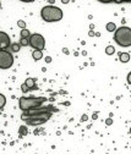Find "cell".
I'll return each mask as SVG.
<instances>
[{"mask_svg":"<svg viewBox=\"0 0 131 154\" xmlns=\"http://www.w3.org/2000/svg\"><path fill=\"white\" fill-rule=\"evenodd\" d=\"M113 39L119 47H123V48L131 47V28L126 26L116 28Z\"/></svg>","mask_w":131,"mask_h":154,"instance_id":"cell-3","label":"cell"},{"mask_svg":"<svg viewBox=\"0 0 131 154\" xmlns=\"http://www.w3.org/2000/svg\"><path fill=\"white\" fill-rule=\"evenodd\" d=\"M32 56L34 60H41L43 58V54H42V50H33L32 53Z\"/></svg>","mask_w":131,"mask_h":154,"instance_id":"cell-10","label":"cell"},{"mask_svg":"<svg viewBox=\"0 0 131 154\" xmlns=\"http://www.w3.org/2000/svg\"><path fill=\"white\" fill-rule=\"evenodd\" d=\"M107 124H108V125L112 124V119H108V120H107Z\"/></svg>","mask_w":131,"mask_h":154,"instance_id":"cell-24","label":"cell"},{"mask_svg":"<svg viewBox=\"0 0 131 154\" xmlns=\"http://www.w3.org/2000/svg\"><path fill=\"white\" fill-rule=\"evenodd\" d=\"M25 85L28 87L29 91H34V89L38 88L37 85H36V78H27V80L25 81Z\"/></svg>","mask_w":131,"mask_h":154,"instance_id":"cell-8","label":"cell"},{"mask_svg":"<svg viewBox=\"0 0 131 154\" xmlns=\"http://www.w3.org/2000/svg\"><path fill=\"white\" fill-rule=\"evenodd\" d=\"M20 47H21V45H20V43H18V44H17V43H14V44L10 45V48H11V51H14V53H15V51H18V50H20Z\"/></svg>","mask_w":131,"mask_h":154,"instance_id":"cell-15","label":"cell"},{"mask_svg":"<svg viewBox=\"0 0 131 154\" xmlns=\"http://www.w3.org/2000/svg\"><path fill=\"white\" fill-rule=\"evenodd\" d=\"M20 132H21V135H25V133H26L25 127H21V128H20Z\"/></svg>","mask_w":131,"mask_h":154,"instance_id":"cell-21","label":"cell"},{"mask_svg":"<svg viewBox=\"0 0 131 154\" xmlns=\"http://www.w3.org/2000/svg\"><path fill=\"white\" fill-rule=\"evenodd\" d=\"M85 120H87V115H83V118H82V121H85Z\"/></svg>","mask_w":131,"mask_h":154,"instance_id":"cell-25","label":"cell"},{"mask_svg":"<svg viewBox=\"0 0 131 154\" xmlns=\"http://www.w3.org/2000/svg\"><path fill=\"white\" fill-rule=\"evenodd\" d=\"M0 6H1V5H0Z\"/></svg>","mask_w":131,"mask_h":154,"instance_id":"cell-28","label":"cell"},{"mask_svg":"<svg viewBox=\"0 0 131 154\" xmlns=\"http://www.w3.org/2000/svg\"><path fill=\"white\" fill-rule=\"evenodd\" d=\"M10 45H11V39H10L9 34L0 31V50L7 49L10 48Z\"/></svg>","mask_w":131,"mask_h":154,"instance_id":"cell-7","label":"cell"},{"mask_svg":"<svg viewBox=\"0 0 131 154\" xmlns=\"http://www.w3.org/2000/svg\"><path fill=\"white\" fill-rule=\"evenodd\" d=\"M41 16L45 22H58L63 18V10L54 5H47L41 10Z\"/></svg>","mask_w":131,"mask_h":154,"instance_id":"cell-2","label":"cell"},{"mask_svg":"<svg viewBox=\"0 0 131 154\" xmlns=\"http://www.w3.org/2000/svg\"><path fill=\"white\" fill-rule=\"evenodd\" d=\"M114 51H115V48H114L113 45H108V47L105 48V53H107L108 55H112Z\"/></svg>","mask_w":131,"mask_h":154,"instance_id":"cell-12","label":"cell"},{"mask_svg":"<svg viewBox=\"0 0 131 154\" xmlns=\"http://www.w3.org/2000/svg\"><path fill=\"white\" fill-rule=\"evenodd\" d=\"M119 56H120V61H121V63H127V61L130 60V54L129 53H120Z\"/></svg>","mask_w":131,"mask_h":154,"instance_id":"cell-9","label":"cell"},{"mask_svg":"<svg viewBox=\"0 0 131 154\" xmlns=\"http://www.w3.org/2000/svg\"><path fill=\"white\" fill-rule=\"evenodd\" d=\"M5 104H6V98L4 94L0 93V109H3L5 107Z\"/></svg>","mask_w":131,"mask_h":154,"instance_id":"cell-11","label":"cell"},{"mask_svg":"<svg viewBox=\"0 0 131 154\" xmlns=\"http://www.w3.org/2000/svg\"><path fill=\"white\" fill-rule=\"evenodd\" d=\"M21 89H22V92H23V93H27V92L29 91V89H28V87H27V86H26L25 83H23V85L21 86Z\"/></svg>","mask_w":131,"mask_h":154,"instance_id":"cell-19","label":"cell"},{"mask_svg":"<svg viewBox=\"0 0 131 154\" xmlns=\"http://www.w3.org/2000/svg\"><path fill=\"white\" fill-rule=\"evenodd\" d=\"M29 45L34 50H43L45 48V39L42 34L33 33L29 36Z\"/></svg>","mask_w":131,"mask_h":154,"instance_id":"cell-6","label":"cell"},{"mask_svg":"<svg viewBox=\"0 0 131 154\" xmlns=\"http://www.w3.org/2000/svg\"><path fill=\"white\" fill-rule=\"evenodd\" d=\"M114 3H115V4H124V3H129V4H131V0H115Z\"/></svg>","mask_w":131,"mask_h":154,"instance_id":"cell-17","label":"cell"},{"mask_svg":"<svg viewBox=\"0 0 131 154\" xmlns=\"http://www.w3.org/2000/svg\"><path fill=\"white\" fill-rule=\"evenodd\" d=\"M14 65V56L7 49L0 50V69L6 70Z\"/></svg>","mask_w":131,"mask_h":154,"instance_id":"cell-5","label":"cell"},{"mask_svg":"<svg viewBox=\"0 0 131 154\" xmlns=\"http://www.w3.org/2000/svg\"><path fill=\"white\" fill-rule=\"evenodd\" d=\"M53 111H58L56 108L53 105H48V107H37L31 110L23 111L21 119L29 126H39L47 122L53 115Z\"/></svg>","mask_w":131,"mask_h":154,"instance_id":"cell-1","label":"cell"},{"mask_svg":"<svg viewBox=\"0 0 131 154\" xmlns=\"http://www.w3.org/2000/svg\"><path fill=\"white\" fill-rule=\"evenodd\" d=\"M130 133H131V127H130Z\"/></svg>","mask_w":131,"mask_h":154,"instance_id":"cell-27","label":"cell"},{"mask_svg":"<svg viewBox=\"0 0 131 154\" xmlns=\"http://www.w3.org/2000/svg\"><path fill=\"white\" fill-rule=\"evenodd\" d=\"M29 32H28V29L27 28H22L21 31V38H29Z\"/></svg>","mask_w":131,"mask_h":154,"instance_id":"cell-13","label":"cell"},{"mask_svg":"<svg viewBox=\"0 0 131 154\" xmlns=\"http://www.w3.org/2000/svg\"><path fill=\"white\" fill-rule=\"evenodd\" d=\"M18 25H20V26H21L22 28H25V23H23L22 21H20V22H18Z\"/></svg>","mask_w":131,"mask_h":154,"instance_id":"cell-23","label":"cell"},{"mask_svg":"<svg viewBox=\"0 0 131 154\" xmlns=\"http://www.w3.org/2000/svg\"><path fill=\"white\" fill-rule=\"evenodd\" d=\"M63 3H65V4H66V3H69V0H63Z\"/></svg>","mask_w":131,"mask_h":154,"instance_id":"cell-26","label":"cell"},{"mask_svg":"<svg viewBox=\"0 0 131 154\" xmlns=\"http://www.w3.org/2000/svg\"><path fill=\"white\" fill-rule=\"evenodd\" d=\"M44 101H47L45 97H21L18 100V107L22 111H27L33 108L41 107Z\"/></svg>","mask_w":131,"mask_h":154,"instance_id":"cell-4","label":"cell"},{"mask_svg":"<svg viewBox=\"0 0 131 154\" xmlns=\"http://www.w3.org/2000/svg\"><path fill=\"white\" fill-rule=\"evenodd\" d=\"M20 1H23V3H33L34 0H20Z\"/></svg>","mask_w":131,"mask_h":154,"instance_id":"cell-22","label":"cell"},{"mask_svg":"<svg viewBox=\"0 0 131 154\" xmlns=\"http://www.w3.org/2000/svg\"><path fill=\"white\" fill-rule=\"evenodd\" d=\"M20 45H29V38H21L20 39Z\"/></svg>","mask_w":131,"mask_h":154,"instance_id":"cell-14","label":"cell"},{"mask_svg":"<svg viewBox=\"0 0 131 154\" xmlns=\"http://www.w3.org/2000/svg\"><path fill=\"white\" fill-rule=\"evenodd\" d=\"M107 29L112 32V31H114V29H115V25H114L113 22H109V23L107 25Z\"/></svg>","mask_w":131,"mask_h":154,"instance_id":"cell-16","label":"cell"},{"mask_svg":"<svg viewBox=\"0 0 131 154\" xmlns=\"http://www.w3.org/2000/svg\"><path fill=\"white\" fill-rule=\"evenodd\" d=\"M99 3H103V4H110V3H114L115 0H97Z\"/></svg>","mask_w":131,"mask_h":154,"instance_id":"cell-18","label":"cell"},{"mask_svg":"<svg viewBox=\"0 0 131 154\" xmlns=\"http://www.w3.org/2000/svg\"><path fill=\"white\" fill-rule=\"evenodd\" d=\"M126 80H127V83H129V85H131V72H129V75H127V77H126Z\"/></svg>","mask_w":131,"mask_h":154,"instance_id":"cell-20","label":"cell"}]
</instances>
